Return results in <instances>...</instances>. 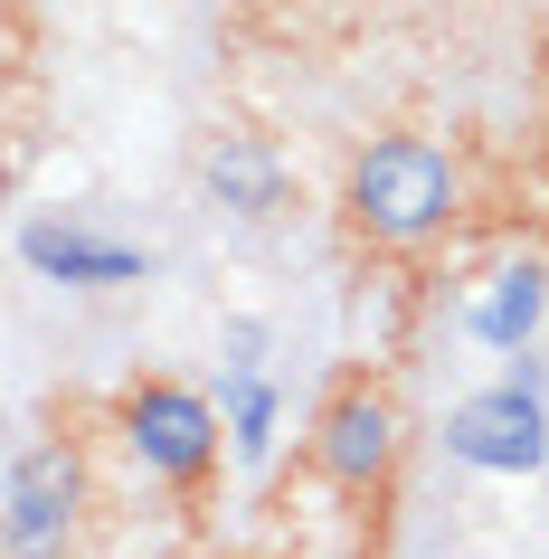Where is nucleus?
<instances>
[{
	"label": "nucleus",
	"mask_w": 549,
	"mask_h": 559,
	"mask_svg": "<svg viewBox=\"0 0 549 559\" xmlns=\"http://www.w3.org/2000/svg\"><path fill=\"white\" fill-rule=\"evenodd\" d=\"M200 190H208V209H228L237 228H265V218L294 209V162L265 133H218L200 152Z\"/></svg>",
	"instance_id": "nucleus-8"
},
{
	"label": "nucleus",
	"mask_w": 549,
	"mask_h": 559,
	"mask_svg": "<svg viewBox=\"0 0 549 559\" xmlns=\"http://www.w3.org/2000/svg\"><path fill=\"white\" fill-rule=\"evenodd\" d=\"M115 445L133 455V474H152L162 493H208L218 484V465H237L228 455V417H218V399L190 380H123L115 389Z\"/></svg>",
	"instance_id": "nucleus-2"
},
{
	"label": "nucleus",
	"mask_w": 549,
	"mask_h": 559,
	"mask_svg": "<svg viewBox=\"0 0 549 559\" xmlns=\"http://www.w3.org/2000/svg\"><path fill=\"white\" fill-rule=\"evenodd\" d=\"M521 370L512 380L474 389L445 408V455L474 474H540L549 465V380H540V352H512Z\"/></svg>",
	"instance_id": "nucleus-5"
},
{
	"label": "nucleus",
	"mask_w": 549,
	"mask_h": 559,
	"mask_svg": "<svg viewBox=\"0 0 549 559\" xmlns=\"http://www.w3.org/2000/svg\"><path fill=\"white\" fill-rule=\"evenodd\" d=\"M549 323V257H530V247H512V257L484 265V285L464 295V332L484 342V352H530Z\"/></svg>",
	"instance_id": "nucleus-7"
},
{
	"label": "nucleus",
	"mask_w": 549,
	"mask_h": 559,
	"mask_svg": "<svg viewBox=\"0 0 549 559\" xmlns=\"http://www.w3.org/2000/svg\"><path fill=\"white\" fill-rule=\"evenodd\" d=\"M20 257H29V275L76 285V295H115V285H143V275H152L143 247L95 237L86 218H29V228H20Z\"/></svg>",
	"instance_id": "nucleus-6"
},
{
	"label": "nucleus",
	"mask_w": 549,
	"mask_h": 559,
	"mask_svg": "<svg viewBox=\"0 0 549 559\" xmlns=\"http://www.w3.org/2000/svg\"><path fill=\"white\" fill-rule=\"evenodd\" d=\"M10 20H29V0H10Z\"/></svg>",
	"instance_id": "nucleus-10"
},
{
	"label": "nucleus",
	"mask_w": 549,
	"mask_h": 559,
	"mask_svg": "<svg viewBox=\"0 0 549 559\" xmlns=\"http://www.w3.org/2000/svg\"><path fill=\"white\" fill-rule=\"evenodd\" d=\"M228 380H218V417H228V455L237 465H265L275 455V389H265L256 370V323H237L228 332Z\"/></svg>",
	"instance_id": "nucleus-9"
},
{
	"label": "nucleus",
	"mask_w": 549,
	"mask_h": 559,
	"mask_svg": "<svg viewBox=\"0 0 549 559\" xmlns=\"http://www.w3.org/2000/svg\"><path fill=\"white\" fill-rule=\"evenodd\" d=\"M464 152L435 143V133H370V143L342 162V190H332V209H342L350 247H370V257H427V247H445V237L464 228Z\"/></svg>",
	"instance_id": "nucleus-1"
},
{
	"label": "nucleus",
	"mask_w": 549,
	"mask_h": 559,
	"mask_svg": "<svg viewBox=\"0 0 549 559\" xmlns=\"http://www.w3.org/2000/svg\"><path fill=\"white\" fill-rule=\"evenodd\" d=\"M398 455H407V417H398V399H389V380L342 370V380L322 389V408H313L303 465H313L342 502H379L398 484Z\"/></svg>",
	"instance_id": "nucleus-4"
},
{
	"label": "nucleus",
	"mask_w": 549,
	"mask_h": 559,
	"mask_svg": "<svg viewBox=\"0 0 549 559\" xmlns=\"http://www.w3.org/2000/svg\"><path fill=\"white\" fill-rule=\"evenodd\" d=\"M95 522V455L76 427H48L10 455V484H0V540L10 559H67Z\"/></svg>",
	"instance_id": "nucleus-3"
}]
</instances>
